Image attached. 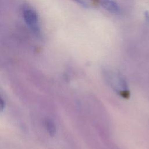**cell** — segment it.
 <instances>
[{"label":"cell","instance_id":"277c9868","mask_svg":"<svg viewBox=\"0 0 149 149\" xmlns=\"http://www.w3.org/2000/svg\"><path fill=\"white\" fill-rule=\"evenodd\" d=\"M5 108V102L0 97V112L2 111Z\"/></svg>","mask_w":149,"mask_h":149},{"label":"cell","instance_id":"7a4b0ae2","mask_svg":"<svg viewBox=\"0 0 149 149\" xmlns=\"http://www.w3.org/2000/svg\"><path fill=\"white\" fill-rule=\"evenodd\" d=\"M99 1L101 6L107 10L113 13H120L119 6L115 2L111 0H99Z\"/></svg>","mask_w":149,"mask_h":149},{"label":"cell","instance_id":"8992f818","mask_svg":"<svg viewBox=\"0 0 149 149\" xmlns=\"http://www.w3.org/2000/svg\"><path fill=\"white\" fill-rule=\"evenodd\" d=\"M144 16L146 21L149 23V12L148 11H146L144 13Z\"/></svg>","mask_w":149,"mask_h":149},{"label":"cell","instance_id":"3957f363","mask_svg":"<svg viewBox=\"0 0 149 149\" xmlns=\"http://www.w3.org/2000/svg\"><path fill=\"white\" fill-rule=\"evenodd\" d=\"M45 126L50 136H55L56 133V126L54 122L51 119H48L45 120Z\"/></svg>","mask_w":149,"mask_h":149},{"label":"cell","instance_id":"5b68a950","mask_svg":"<svg viewBox=\"0 0 149 149\" xmlns=\"http://www.w3.org/2000/svg\"><path fill=\"white\" fill-rule=\"evenodd\" d=\"M73 1H74L75 2H77L78 3H79V4H80L81 5H82L83 6H84V7H87V4L83 1V0H73Z\"/></svg>","mask_w":149,"mask_h":149},{"label":"cell","instance_id":"6da1fadb","mask_svg":"<svg viewBox=\"0 0 149 149\" xmlns=\"http://www.w3.org/2000/svg\"><path fill=\"white\" fill-rule=\"evenodd\" d=\"M23 17L27 25L33 31L37 33L39 31L38 19L36 12L31 9H25L23 10Z\"/></svg>","mask_w":149,"mask_h":149}]
</instances>
